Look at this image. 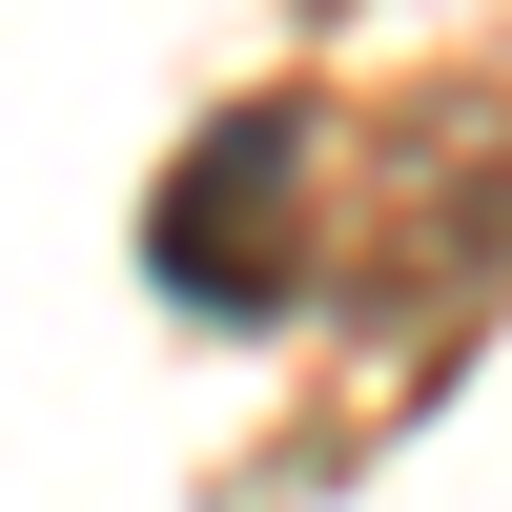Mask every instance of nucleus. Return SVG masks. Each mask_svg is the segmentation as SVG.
Here are the masks:
<instances>
[{
    "label": "nucleus",
    "mask_w": 512,
    "mask_h": 512,
    "mask_svg": "<svg viewBox=\"0 0 512 512\" xmlns=\"http://www.w3.org/2000/svg\"><path fill=\"white\" fill-rule=\"evenodd\" d=\"M287 123H226V144L185 164V185H164V287H205V308H267L287 287V226H267V185H287Z\"/></svg>",
    "instance_id": "1"
}]
</instances>
